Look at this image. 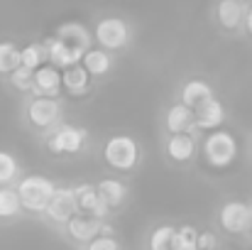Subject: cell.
<instances>
[{
    "instance_id": "obj_28",
    "label": "cell",
    "mask_w": 252,
    "mask_h": 250,
    "mask_svg": "<svg viewBox=\"0 0 252 250\" xmlns=\"http://www.w3.org/2000/svg\"><path fill=\"white\" fill-rule=\"evenodd\" d=\"M10 81H12L15 88H20V91H30L32 83H34V71L20 64L15 71H10Z\"/></svg>"
},
{
    "instance_id": "obj_4",
    "label": "cell",
    "mask_w": 252,
    "mask_h": 250,
    "mask_svg": "<svg viewBox=\"0 0 252 250\" xmlns=\"http://www.w3.org/2000/svg\"><path fill=\"white\" fill-rule=\"evenodd\" d=\"M93 37L100 44V49L115 52V49H123L130 42V27L120 17H103V20H98Z\"/></svg>"
},
{
    "instance_id": "obj_9",
    "label": "cell",
    "mask_w": 252,
    "mask_h": 250,
    "mask_svg": "<svg viewBox=\"0 0 252 250\" xmlns=\"http://www.w3.org/2000/svg\"><path fill=\"white\" fill-rule=\"evenodd\" d=\"M42 49H44V57L49 59V64H54L57 69H59V67L66 69V67H71V64H79L81 57H84L81 49H76V47L62 42L59 37H49V39H44Z\"/></svg>"
},
{
    "instance_id": "obj_26",
    "label": "cell",
    "mask_w": 252,
    "mask_h": 250,
    "mask_svg": "<svg viewBox=\"0 0 252 250\" xmlns=\"http://www.w3.org/2000/svg\"><path fill=\"white\" fill-rule=\"evenodd\" d=\"M174 226H159L150 236V250H171V238H174Z\"/></svg>"
},
{
    "instance_id": "obj_8",
    "label": "cell",
    "mask_w": 252,
    "mask_h": 250,
    "mask_svg": "<svg viewBox=\"0 0 252 250\" xmlns=\"http://www.w3.org/2000/svg\"><path fill=\"white\" fill-rule=\"evenodd\" d=\"M76 199H74V189L69 186H54V194L44 209V214L57 221V223H69V218L76 216Z\"/></svg>"
},
{
    "instance_id": "obj_17",
    "label": "cell",
    "mask_w": 252,
    "mask_h": 250,
    "mask_svg": "<svg viewBox=\"0 0 252 250\" xmlns=\"http://www.w3.org/2000/svg\"><path fill=\"white\" fill-rule=\"evenodd\" d=\"M88 83H91V76H88V71L81 67V62H79V64H71V67H66V69L62 71V86H64L71 96L86 93V91H88Z\"/></svg>"
},
{
    "instance_id": "obj_5",
    "label": "cell",
    "mask_w": 252,
    "mask_h": 250,
    "mask_svg": "<svg viewBox=\"0 0 252 250\" xmlns=\"http://www.w3.org/2000/svg\"><path fill=\"white\" fill-rule=\"evenodd\" d=\"M27 118H30V123L34 128L47 130L62 118V103L52 96H37L27 106Z\"/></svg>"
},
{
    "instance_id": "obj_13",
    "label": "cell",
    "mask_w": 252,
    "mask_h": 250,
    "mask_svg": "<svg viewBox=\"0 0 252 250\" xmlns=\"http://www.w3.org/2000/svg\"><path fill=\"white\" fill-rule=\"evenodd\" d=\"M54 37H59L62 42H66V44H71V47H76L81 52L91 49V32L81 22H64V25H59Z\"/></svg>"
},
{
    "instance_id": "obj_3",
    "label": "cell",
    "mask_w": 252,
    "mask_h": 250,
    "mask_svg": "<svg viewBox=\"0 0 252 250\" xmlns=\"http://www.w3.org/2000/svg\"><path fill=\"white\" fill-rule=\"evenodd\" d=\"M103 160L118 172H130L140 162V145L130 135H113L103 147Z\"/></svg>"
},
{
    "instance_id": "obj_15",
    "label": "cell",
    "mask_w": 252,
    "mask_h": 250,
    "mask_svg": "<svg viewBox=\"0 0 252 250\" xmlns=\"http://www.w3.org/2000/svg\"><path fill=\"white\" fill-rule=\"evenodd\" d=\"M196 152V140L191 133H171L167 143V155L174 162H186Z\"/></svg>"
},
{
    "instance_id": "obj_20",
    "label": "cell",
    "mask_w": 252,
    "mask_h": 250,
    "mask_svg": "<svg viewBox=\"0 0 252 250\" xmlns=\"http://www.w3.org/2000/svg\"><path fill=\"white\" fill-rule=\"evenodd\" d=\"M211 96H213V88L206 81H201V79H191L189 83H184V88H181V103L189 106L191 110L198 103H203L206 98H211Z\"/></svg>"
},
{
    "instance_id": "obj_30",
    "label": "cell",
    "mask_w": 252,
    "mask_h": 250,
    "mask_svg": "<svg viewBox=\"0 0 252 250\" xmlns=\"http://www.w3.org/2000/svg\"><path fill=\"white\" fill-rule=\"evenodd\" d=\"M196 246H198V250H213L216 248V236L213 233H198L196 236Z\"/></svg>"
},
{
    "instance_id": "obj_14",
    "label": "cell",
    "mask_w": 252,
    "mask_h": 250,
    "mask_svg": "<svg viewBox=\"0 0 252 250\" xmlns=\"http://www.w3.org/2000/svg\"><path fill=\"white\" fill-rule=\"evenodd\" d=\"M66 228H69V236H71L74 241L88 243V241H93L95 236H100L103 221H98V218H93V216H74V218H69Z\"/></svg>"
},
{
    "instance_id": "obj_2",
    "label": "cell",
    "mask_w": 252,
    "mask_h": 250,
    "mask_svg": "<svg viewBox=\"0 0 252 250\" xmlns=\"http://www.w3.org/2000/svg\"><path fill=\"white\" fill-rule=\"evenodd\" d=\"M203 157L216 169H225L238 157V140L230 130H213L203 140Z\"/></svg>"
},
{
    "instance_id": "obj_7",
    "label": "cell",
    "mask_w": 252,
    "mask_h": 250,
    "mask_svg": "<svg viewBox=\"0 0 252 250\" xmlns=\"http://www.w3.org/2000/svg\"><path fill=\"white\" fill-rule=\"evenodd\" d=\"M218 221H220L223 231H228V233H245V231H250L252 209L245 201H228V204H223Z\"/></svg>"
},
{
    "instance_id": "obj_29",
    "label": "cell",
    "mask_w": 252,
    "mask_h": 250,
    "mask_svg": "<svg viewBox=\"0 0 252 250\" xmlns=\"http://www.w3.org/2000/svg\"><path fill=\"white\" fill-rule=\"evenodd\" d=\"M86 250H120V246L113 236H95L93 241H88Z\"/></svg>"
},
{
    "instance_id": "obj_19",
    "label": "cell",
    "mask_w": 252,
    "mask_h": 250,
    "mask_svg": "<svg viewBox=\"0 0 252 250\" xmlns=\"http://www.w3.org/2000/svg\"><path fill=\"white\" fill-rule=\"evenodd\" d=\"M95 191H98L100 201H103L108 209L120 206V204L125 201V196H127L125 184H123V181H118V179H103V181L95 186Z\"/></svg>"
},
{
    "instance_id": "obj_32",
    "label": "cell",
    "mask_w": 252,
    "mask_h": 250,
    "mask_svg": "<svg viewBox=\"0 0 252 250\" xmlns=\"http://www.w3.org/2000/svg\"><path fill=\"white\" fill-rule=\"evenodd\" d=\"M250 231H252V223H250Z\"/></svg>"
},
{
    "instance_id": "obj_24",
    "label": "cell",
    "mask_w": 252,
    "mask_h": 250,
    "mask_svg": "<svg viewBox=\"0 0 252 250\" xmlns=\"http://www.w3.org/2000/svg\"><path fill=\"white\" fill-rule=\"evenodd\" d=\"M20 199H17V191L15 189H7L2 186L0 189V218H12L20 214Z\"/></svg>"
},
{
    "instance_id": "obj_1",
    "label": "cell",
    "mask_w": 252,
    "mask_h": 250,
    "mask_svg": "<svg viewBox=\"0 0 252 250\" xmlns=\"http://www.w3.org/2000/svg\"><path fill=\"white\" fill-rule=\"evenodd\" d=\"M17 199H20V206L27 209V211H34V214H42L54 194V184L52 179L42 177V174H30L25 177L20 184H17Z\"/></svg>"
},
{
    "instance_id": "obj_25",
    "label": "cell",
    "mask_w": 252,
    "mask_h": 250,
    "mask_svg": "<svg viewBox=\"0 0 252 250\" xmlns=\"http://www.w3.org/2000/svg\"><path fill=\"white\" fill-rule=\"evenodd\" d=\"M47 62V57H44V49H42V44H27V47H22L20 49V64L22 67H27V69H37V67H42Z\"/></svg>"
},
{
    "instance_id": "obj_21",
    "label": "cell",
    "mask_w": 252,
    "mask_h": 250,
    "mask_svg": "<svg viewBox=\"0 0 252 250\" xmlns=\"http://www.w3.org/2000/svg\"><path fill=\"white\" fill-rule=\"evenodd\" d=\"M193 125V110L184 103H176L167 110V130L171 133H189Z\"/></svg>"
},
{
    "instance_id": "obj_31",
    "label": "cell",
    "mask_w": 252,
    "mask_h": 250,
    "mask_svg": "<svg viewBox=\"0 0 252 250\" xmlns=\"http://www.w3.org/2000/svg\"><path fill=\"white\" fill-rule=\"evenodd\" d=\"M243 22H245V27H248V32H250V35H252V7H250V10H248V15L243 17Z\"/></svg>"
},
{
    "instance_id": "obj_11",
    "label": "cell",
    "mask_w": 252,
    "mask_h": 250,
    "mask_svg": "<svg viewBox=\"0 0 252 250\" xmlns=\"http://www.w3.org/2000/svg\"><path fill=\"white\" fill-rule=\"evenodd\" d=\"M74 199H76V209H79V211L91 214V216L98 218V221H103V218L108 216V211H110V209L100 201L95 186H91V184H79V186L74 189Z\"/></svg>"
},
{
    "instance_id": "obj_6",
    "label": "cell",
    "mask_w": 252,
    "mask_h": 250,
    "mask_svg": "<svg viewBox=\"0 0 252 250\" xmlns=\"http://www.w3.org/2000/svg\"><path fill=\"white\" fill-rule=\"evenodd\" d=\"M86 143V130L76 128V125H59L49 140H47V147L54 152V155H76Z\"/></svg>"
},
{
    "instance_id": "obj_27",
    "label": "cell",
    "mask_w": 252,
    "mask_h": 250,
    "mask_svg": "<svg viewBox=\"0 0 252 250\" xmlns=\"http://www.w3.org/2000/svg\"><path fill=\"white\" fill-rule=\"evenodd\" d=\"M15 177H17V160L10 152H2L0 150V186L10 184Z\"/></svg>"
},
{
    "instance_id": "obj_18",
    "label": "cell",
    "mask_w": 252,
    "mask_h": 250,
    "mask_svg": "<svg viewBox=\"0 0 252 250\" xmlns=\"http://www.w3.org/2000/svg\"><path fill=\"white\" fill-rule=\"evenodd\" d=\"M81 67L88 71V76H105L113 67L110 52L105 49H86L81 57Z\"/></svg>"
},
{
    "instance_id": "obj_23",
    "label": "cell",
    "mask_w": 252,
    "mask_h": 250,
    "mask_svg": "<svg viewBox=\"0 0 252 250\" xmlns=\"http://www.w3.org/2000/svg\"><path fill=\"white\" fill-rule=\"evenodd\" d=\"M20 67V49L12 42H0V74H10Z\"/></svg>"
},
{
    "instance_id": "obj_12",
    "label": "cell",
    "mask_w": 252,
    "mask_h": 250,
    "mask_svg": "<svg viewBox=\"0 0 252 250\" xmlns=\"http://www.w3.org/2000/svg\"><path fill=\"white\" fill-rule=\"evenodd\" d=\"M32 88L37 91V96H52L57 98L59 88H62V71L54 64H42L34 69V83Z\"/></svg>"
},
{
    "instance_id": "obj_16",
    "label": "cell",
    "mask_w": 252,
    "mask_h": 250,
    "mask_svg": "<svg viewBox=\"0 0 252 250\" xmlns=\"http://www.w3.org/2000/svg\"><path fill=\"white\" fill-rule=\"evenodd\" d=\"M216 17L223 30H238L245 17V7L240 0H220L216 7Z\"/></svg>"
},
{
    "instance_id": "obj_10",
    "label": "cell",
    "mask_w": 252,
    "mask_h": 250,
    "mask_svg": "<svg viewBox=\"0 0 252 250\" xmlns=\"http://www.w3.org/2000/svg\"><path fill=\"white\" fill-rule=\"evenodd\" d=\"M223 120H225V108L213 96L193 108V125L201 128V130H216V128L223 125Z\"/></svg>"
},
{
    "instance_id": "obj_22",
    "label": "cell",
    "mask_w": 252,
    "mask_h": 250,
    "mask_svg": "<svg viewBox=\"0 0 252 250\" xmlns=\"http://www.w3.org/2000/svg\"><path fill=\"white\" fill-rule=\"evenodd\" d=\"M196 236L198 231L193 226H181L174 231V238H171V250H198L196 246Z\"/></svg>"
}]
</instances>
